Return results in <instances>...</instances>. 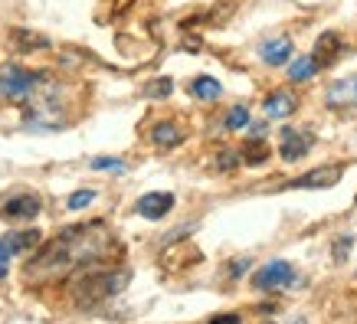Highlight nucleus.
I'll list each match as a JSON object with an SVG mask.
<instances>
[{"label": "nucleus", "instance_id": "f257e3e1", "mask_svg": "<svg viewBox=\"0 0 357 324\" xmlns=\"http://www.w3.org/2000/svg\"><path fill=\"white\" fill-rule=\"evenodd\" d=\"M112 249H115V239L102 219L86 223V226H66L50 246H43L26 262V279H63L69 272L89 269L96 262L109 259Z\"/></svg>", "mask_w": 357, "mask_h": 324}, {"label": "nucleus", "instance_id": "f03ea898", "mask_svg": "<svg viewBox=\"0 0 357 324\" xmlns=\"http://www.w3.org/2000/svg\"><path fill=\"white\" fill-rule=\"evenodd\" d=\"M128 285V272H98V275H79L73 281V302L79 308H96L105 298L119 295L121 288Z\"/></svg>", "mask_w": 357, "mask_h": 324}, {"label": "nucleus", "instance_id": "7ed1b4c3", "mask_svg": "<svg viewBox=\"0 0 357 324\" xmlns=\"http://www.w3.org/2000/svg\"><path fill=\"white\" fill-rule=\"evenodd\" d=\"M292 281H295V269L285 259L266 262V265L252 275V285H256L259 292H279V288H289Z\"/></svg>", "mask_w": 357, "mask_h": 324}, {"label": "nucleus", "instance_id": "20e7f679", "mask_svg": "<svg viewBox=\"0 0 357 324\" xmlns=\"http://www.w3.org/2000/svg\"><path fill=\"white\" fill-rule=\"evenodd\" d=\"M33 86H36V76L26 72V69H17V65H3L0 69V95L3 98L23 102V98H30Z\"/></svg>", "mask_w": 357, "mask_h": 324}, {"label": "nucleus", "instance_id": "39448f33", "mask_svg": "<svg viewBox=\"0 0 357 324\" xmlns=\"http://www.w3.org/2000/svg\"><path fill=\"white\" fill-rule=\"evenodd\" d=\"M36 213H40V196L36 194H13L7 200H0V216L3 219L20 223V219H33Z\"/></svg>", "mask_w": 357, "mask_h": 324}, {"label": "nucleus", "instance_id": "423d86ee", "mask_svg": "<svg viewBox=\"0 0 357 324\" xmlns=\"http://www.w3.org/2000/svg\"><path fill=\"white\" fill-rule=\"evenodd\" d=\"M308 148H312V134H302V131H295V128H285L282 131V161H302L305 154H308Z\"/></svg>", "mask_w": 357, "mask_h": 324}, {"label": "nucleus", "instance_id": "0eeeda50", "mask_svg": "<svg viewBox=\"0 0 357 324\" xmlns=\"http://www.w3.org/2000/svg\"><path fill=\"white\" fill-rule=\"evenodd\" d=\"M171 210H174V194H167V190H154V194H144L138 200V213L144 219H161Z\"/></svg>", "mask_w": 357, "mask_h": 324}, {"label": "nucleus", "instance_id": "6e6552de", "mask_svg": "<svg viewBox=\"0 0 357 324\" xmlns=\"http://www.w3.org/2000/svg\"><path fill=\"white\" fill-rule=\"evenodd\" d=\"M337 180H341V167H337V164H331V167H318V171L305 173V177L292 180L289 187H302V190H325V187L337 184Z\"/></svg>", "mask_w": 357, "mask_h": 324}, {"label": "nucleus", "instance_id": "1a4fd4ad", "mask_svg": "<svg viewBox=\"0 0 357 324\" xmlns=\"http://www.w3.org/2000/svg\"><path fill=\"white\" fill-rule=\"evenodd\" d=\"M328 105H357V76H347V79H337V82H331L325 92Z\"/></svg>", "mask_w": 357, "mask_h": 324}, {"label": "nucleus", "instance_id": "9d476101", "mask_svg": "<svg viewBox=\"0 0 357 324\" xmlns=\"http://www.w3.org/2000/svg\"><path fill=\"white\" fill-rule=\"evenodd\" d=\"M262 108H266L269 118H289L295 108H298V98H295L292 92H285V88H275V92L266 98V105Z\"/></svg>", "mask_w": 357, "mask_h": 324}, {"label": "nucleus", "instance_id": "9b49d317", "mask_svg": "<svg viewBox=\"0 0 357 324\" xmlns=\"http://www.w3.org/2000/svg\"><path fill=\"white\" fill-rule=\"evenodd\" d=\"M341 53H344L341 36H337V33H321V36H318V43H314V53L312 56L318 59V65H331Z\"/></svg>", "mask_w": 357, "mask_h": 324}, {"label": "nucleus", "instance_id": "f8f14e48", "mask_svg": "<svg viewBox=\"0 0 357 324\" xmlns=\"http://www.w3.org/2000/svg\"><path fill=\"white\" fill-rule=\"evenodd\" d=\"M259 56H262V63H269V65L289 63V56H292V40H285V36H279V40H269V43L259 46Z\"/></svg>", "mask_w": 357, "mask_h": 324}, {"label": "nucleus", "instance_id": "ddd939ff", "mask_svg": "<svg viewBox=\"0 0 357 324\" xmlns=\"http://www.w3.org/2000/svg\"><path fill=\"white\" fill-rule=\"evenodd\" d=\"M40 229H13L3 236V242L10 246V252H33V249L40 246Z\"/></svg>", "mask_w": 357, "mask_h": 324}, {"label": "nucleus", "instance_id": "4468645a", "mask_svg": "<svg viewBox=\"0 0 357 324\" xmlns=\"http://www.w3.org/2000/svg\"><path fill=\"white\" fill-rule=\"evenodd\" d=\"M151 141L158 148H177V144L184 141V131L177 128L174 121H158L151 128Z\"/></svg>", "mask_w": 357, "mask_h": 324}, {"label": "nucleus", "instance_id": "2eb2a0df", "mask_svg": "<svg viewBox=\"0 0 357 324\" xmlns=\"http://www.w3.org/2000/svg\"><path fill=\"white\" fill-rule=\"evenodd\" d=\"M190 92H194L200 102H217V98L223 95V86H220L213 76H197L194 82H190Z\"/></svg>", "mask_w": 357, "mask_h": 324}, {"label": "nucleus", "instance_id": "dca6fc26", "mask_svg": "<svg viewBox=\"0 0 357 324\" xmlns=\"http://www.w3.org/2000/svg\"><path fill=\"white\" fill-rule=\"evenodd\" d=\"M314 72H318V59L314 56H298V59L289 63V79L292 82H308Z\"/></svg>", "mask_w": 357, "mask_h": 324}, {"label": "nucleus", "instance_id": "f3484780", "mask_svg": "<svg viewBox=\"0 0 357 324\" xmlns=\"http://www.w3.org/2000/svg\"><path fill=\"white\" fill-rule=\"evenodd\" d=\"M10 40H17V49L20 53H33V49H43L46 46V40L43 36H33V33H26V30H10Z\"/></svg>", "mask_w": 357, "mask_h": 324}, {"label": "nucleus", "instance_id": "a211bd4d", "mask_svg": "<svg viewBox=\"0 0 357 324\" xmlns=\"http://www.w3.org/2000/svg\"><path fill=\"white\" fill-rule=\"evenodd\" d=\"M239 154H243V161L252 164V167L269 161V148H266L262 141H249V144H243V151H239Z\"/></svg>", "mask_w": 357, "mask_h": 324}, {"label": "nucleus", "instance_id": "6ab92c4d", "mask_svg": "<svg viewBox=\"0 0 357 324\" xmlns=\"http://www.w3.org/2000/svg\"><path fill=\"white\" fill-rule=\"evenodd\" d=\"M227 128H229V131H243V128H249V108H246V105H233V108H229Z\"/></svg>", "mask_w": 357, "mask_h": 324}, {"label": "nucleus", "instance_id": "aec40b11", "mask_svg": "<svg viewBox=\"0 0 357 324\" xmlns=\"http://www.w3.org/2000/svg\"><path fill=\"white\" fill-rule=\"evenodd\" d=\"M171 88H174L171 79H154V82H148V86H144V95H148V98H167V95H171Z\"/></svg>", "mask_w": 357, "mask_h": 324}, {"label": "nucleus", "instance_id": "412c9836", "mask_svg": "<svg viewBox=\"0 0 357 324\" xmlns=\"http://www.w3.org/2000/svg\"><path fill=\"white\" fill-rule=\"evenodd\" d=\"M92 167H96V171H115V173H125V167H128V164L119 161V157H96V161H92Z\"/></svg>", "mask_w": 357, "mask_h": 324}, {"label": "nucleus", "instance_id": "4be33fe9", "mask_svg": "<svg viewBox=\"0 0 357 324\" xmlns=\"http://www.w3.org/2000/svg\"><path fill=\"white\" fill-rule=\"evenodd\" d=\"M92 200H96V190H76V194L69 196V210H86L89 203H92Z\"/></svg>", "mask_w": 357, "mask_h": 324}, {"label": "nucleus", "instance_id": "5701e85b", "mask_svg": "<svg viewBox=\"0 0 357 324\" xmlns=\"http://www.w3.org/2000/svg\"><path fill=\"white\" fill-rule=\"evenodd\" d=\"M239 161H243V154H239V151H223V154H220V161H217V167H220V171H229V167H236Z\"/></svg>", "mask_w": 357, "mask_h": 324}, {"label": "nucleus", "instance_id": "b1692460", "mask_svg": "<svg viewBox=\"0 0 357 324\" xmlns=\"http://www.w3.org/2000/svg\"><path fill=\"white\" fill-rule=\"evenodd\" d=\"M10 246H7V242H3V239H0V281L7 279V269H10Z\"/></svg>", "mask_w": 357, "mask_h": 324}, {"label": "nucleus", "instance_id": "393cba45", "mask_svg": "<svg viewBox=\"0 0 357 324\" xmlns=\"http://www.w3.org/2000/svg\"><path fill=\"white\" fill-rule=\"evenodd\" d=\"M249 269V256H243V259H233L229 262V275L236 279V275H243V272Z\"/></svg>", "mask_w": 357, "mask_h": 324}, {"label": "nucleus", "instance_id": "a878e982", "mask_svg": "<svg viewBox=\"0 0 357 324\" xmlns=\"http://www.w3.org/2000/svg\"><path fill=\"white\" fill-rule=\"evenodd\" d=\"M347 249H351V239H337V242H335V259L337 262H341V259H344V256H347Z\"/></svg>", "mask_w": 357, "mask_h": 324}, {"label": "nucleus", "instance_id": "bb28decb", "mask_svg": "<svg viewBox=\"0 0 357 324\" xmlns=\"http://www.w3.org/2000/svg\"><path fill=\"white\" fill-rule=\"evenodd\" d=\"M213 321H239V314H213Z\"/></svg>", "mask_w": 357, "mask_h": 324}]
</instances>
